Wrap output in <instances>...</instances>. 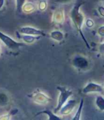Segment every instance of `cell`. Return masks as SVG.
<instances>
[{
    "mask_svg": "<svg viewBox=\"0 0 104 120\" xmlns=\"http://www.w3.org/2000/svg\"><path fill=\"white\" fill-rule=\"evenodd\" d=\"M5 4V0H0V10H1Z\"/></svg>",
    "mask_w": 104,
    "mask_h": 120,
    "instance_id": "obj_25",
    "label": "cell"
},
{
    "mask_svg": "<svg viewBox=\"0 0 104 120\" xmlns=\"http://www.w3.org/2000/svg\"><path fill=\"white\" fill-rule=\"evenodd\" d=\"M18 37L21 38L26 44H32L34 42H35L37 40H38L41 36H34V35L21 34L20 33H18Z\"/></svg>",
    "mask_w": 104,
    "mask_h": 120,
    "instance_id": "obj_9",
    "label": "cell"
},
{
    "mask_svg": "<svg viewBox=\"0 0 104 120\" xmlns=\"http://www.w3.org/2000/svg\"><path fill=\"white\" fill-rule=\"evenodd\" d=\"M83 107H84V99L81 98L80 100L79 106L75 113V115L72 118V120H80L81 119V112L83 110Z\"/></svg>",
    "mask_w": 104,
    "mask_h": 120,
    "instance_id": "obj_14",
    "label": "cell"
},
{
    "mask_svg": "<svg viewBox=\"0 0 104 120\" xmlns=\"http://www.w3.org/2000/svg\"><path fill=\"white\" fill-rule=\"evenodd\" d=\"M52 1L58 4H67V3L72 2V0H52Z\"/></svg>",
    "mask_w": 104,
    "mask_h": 120,
    "instance_id": "obj_22",
    "label": "cell"
},
{
    "mask_svg": "<svg viewBox=\"0 0 104 120\" xmlns=\"http://www.w3.org/2000/svg\"><path fill=\"white\" fill-rule=\"evenodd\" d=\"M98 50H99V52L101 54L104 55V42L100 44V45L98 47Z\"/></svg>",
    "mask_w": 104,
    "mask_h": 120,
    "instance_id": "obj_24",
    "label": "cell"
},
{
    "mask_svg": "<svg viewBox=\"0 0 104 120\" xmlns=\"http://www.w3.org/2000/svg\"><path fill=\"white\" fill-rule=\"evenodd\" d=\"M58 90L60 92L59 98L58 100V104L54 109V112L56 114L60 112V109L62 107V106L67 102V100L69 99V98L73 95V92L71 90H69L63 86H57Z\"/></svg>",
    "mask_w": 104,
    "mask_h": 120,
    "instance_id": "obj_2",
    "label": "cell"
},
{
    "mask_svg": "<svg viewBox=\"0 0 104 120\" xmlns=\"http://www.w3.org/2000/svg\"><path fill=\"white\" fill-rule=\"evenodd\" d=\"M83 4H84V2L82 0H77L74 6L73 7V8L72 9V10L70 11V18L73 23L74 26L75 27L77 32L80 34V35H81V38L83 39L84 42H85L86 45L87 46V47L89 49H90V46H89L87 40H86V38L84 37V35L83 34V31H82V27H83V24L84 22V16L83 14L80 11V8L83 5Z\"/></svg>",
    "mask_w": 104,
    "mask_h": 120,
    "instance_id": "obj_1",
    "label": "cell"
},
{
    "mask_svg": "<svg viewBox=\"0 0 104 120\" xmlns=\"http://www.w3.org/2000/svg\"><path fill=\"white\" fill-rule=\"evenodd\" d=\"M26 2V0H16V10L19 12L22 11V8L25 3Z\"/></svg>",
    "mask_w": 104,
    "mask_h": 120,
    "instance_id": "obj_19",
    "label": "cell"
},
{
    "mask_svg": "<svg viewBox=\"0 0 104 120\" xmlns=\"http://www.w3.org/2000/svg\"><path fill=\"white\" fill-rule=\"evenodd\" d=\"M103 88H104V85H103Z\"/></svg>",
    "mask_w": 104,
    "mask_h": 120,
    "instance_id": "obj_28",
    "label": "cell"
},
{
    "mask_svg": "<svg viewBox=\"0 0 104 120\" xmlns=\"http://www.w3.org/2000/svg\"><path fill=\"white\" fill-rule=\"evenodd\" d=\"M40 114H46L47 116V117H48V120H61L62 119L60 116L56 115L55 112H51L50 110H47V109L42 110V111H40V112H38L35 114V116H38V115H40Z\"/></svg>",
    "mask_w": 104,
    "mask_h": 120,
    "instance_id": "obj_11",
    "label": "cell"
},
{
    "mask_svg": "<svg viewBox=\"0 0 104 120\" xmlns=\"http://www.w3.org/2000/svg\"><path fill=\"white\" fill-rule=\"evenodd\" d=\"M97 33H98V34L100 35V36H101V37H104V26H100L98 28V30H97Z\"/></svg>",
    "mask_w": 104,
    "mask_h": 120,
    "instance_id": "obj_20",
    "label": "cell"
},
{
    "mask_svg": "<svg viewBox=\"0 0 104 120\" xmlns=\"http://www.w3.org/2000/svg\"><path fill=\"white\" fill-rule=\"evenodd\" d=\"M35 9V6L32 2H26L22 8V11L26 14H30L34 11Z\"/></svg>",
    "mask_w": 104,
    "mask_h": 120,
    "instance_id": "obj_13",
    "label": "cell"
},
{
    "mask_svg": "<svg viewBox=\"0 0 104 120\" xmlns=\"http://www.w3.org/2000/svg\"><path fill=\"white\" fill-rule=\"evenodd\" d=\"M72 63L75 68L79 69H86L89 65V60L86 57L80 55L75 56L72 59Z\"/></svg>",
    "mask_w": 104,
    "mask_h": 120,
    "instance_id": "obj_5",
    "label": "cell"
},
{
    "mask_svg": "<svg viewBox=\"0 0 104 120\" xmlns=\"http://www.w3.org/2000/svg\"><path fill=\"white\" fill-rule=\"evenodd\" d=\"M38 10L40 11H44L47 8V2L46 0H40L38 5Z\"/></svg>",
    "mask_w": 104,
    "mask_h": 120,
    "instance_id": "obj_17",
    "label": "cell"
},
{
    "mask_svg": "<svg viewBox=\"0 0 104 120\" xmlns=\"http://www.w3.org/2000/svg\"><path fill=\"white\" fill-rule=\"evenodd\" d=\"M98 12L99 14V15L101 16V17H103L104 18V7L103 6H99L98 7Z\"/></svg>",
    "mask_w": 104,
    "mask_h": 120,
    "instance_id": "obj_23",
    "label": "cell"
},
{
    "mask_svg": "<svg viewBox=\"0 0 104 120\" xmlns=\"http://www.w3.org/2000/svg\"><path fill=\"white\" fill-rule=\"evenodd\" d=\"M17 112H18L17 109H14V110L12 111L10 113H8V114H4V115H2V116H0V120H9V119H11V117H12L13 115L16 114L17 113Z\"/></svg>",
    "mask_w": 104,
    "mask_h": 120,
    "instance_id": "obj_18",
    "label": "cell"
},
{
    "mask_svg": "<svg viewBox=\"0 0 104 120\" xmlns=\"http://www.w3.org/2000/svg\"><path fill=\"white\" fill-rule=\"evenodd\" d=\"M2 54V48H1V45H0V55Z\"/></svg>",
    "mask_w": 104,
    "mask_h": 120,
    "instance_id": "obj_26",
    "label": "cell"
},
{
    "mask_svg": "<svg viewBox=\"0 0 104 120\" xmlns=\"http://www.w3.org/2000/svg\"><path fill=\"white\" fill-rule=\"evenodd\" d=\"M0 40L5 45V46L9 49L12 51H17L19 49L20 47L25 46L23 43L14 40L13 38L6 35L5 33H2L1 30H0Z\"/></svg>",
    "mask_w": 104,
    "mask_h": 120,
    "instance_id": "obj_3",
    "label": "cell"
},
{
    "mask_svg": "<svg viewBox=\"0 0 104 120\" xmlns=\"http://www.w3.org/2000/svg\"><path fill=\"white\" fill-rule=\"evenodd\" d=\"M102 1H103V2H104V0H102Z\"/></svg>",
    "mask_w": 104,
    "mask_h": 120,
    "instance_id": "obj_27",
    "label": "cell"
},
{
    "mask_svg": "<svg viewBox=\"0 0 104 120\" xmlns=\"http://www.w3.org/2000/svg\"><path fill=\"white\" fill-rule=\"evenodd\" d=\"M95 103L96 107L100 111H104V98L102 96H97L96 98Z\"/></svg>",
    "mask_w": 104,
    "mask_h": 120,
    "instance_id": "obj_15",
    "label": "cell"
},
{
    "mask_svg": "<svg viewBox=\"0 0 104 120\" xmlns=\"http://www.w3.org/2000/svg\"><path fill=\"white\" fill-rule=\"evenodd\" d=\"M77 102H78L76 100H67V102L60 109L59 112L60 113V114H62L63 116H66V115L71 114L72 112V111L74 110V109L75 108V107L77 106Z\"/></svg>",
    "mask_w": 104,
    "mask_h": 120,
    "instance_id": "obj_8",
    "label": "cell"
},
{
    "mask_svg": "<svg viewBox=\"0 0 104 120\" xmlns=\"http://www.w3.org/2000/svg\"><path fill=\"white\" fill-rule=\"evenodd\" d=\"M104 88L100 84L90 82L88 83L85 87L82 89V93L84 94H89L91 93H103Z\"/></svg>",
    "mask_w": 104,
    "mask_h": 120,
    "instance_id": "obj_7",
    "label": "cell"
},
{
    "mask_svg": "<svg viewBox=\"0 0 104 120\" xmlns=\"http://www.w3.org/2000/svg\"><path fill=\"white\" fill-rule=\"evenodd\" d=\"M9 102L8 95L4 93H0V107H4Z\"/></svg>",
    "mask_w": 104,
    "mask_h": 120,
    "instance_id": "obj_16",
    "label": "cell"
},
{
    "mask_svg": "<svg viewBox=\"0 0 104 120\" xmlns=\"http://www.w3.org/2000/svg\"><path fill=\"white\" fill-rule=\"evenodd\" d=\"M19 33L21 34H26V35H34V36H45V31L37 29L31 26H23L19 28Z\"/></svg>",
    "mask_w": 104,
    "mask_h": 120,
    "instance_id": "obj_6",
    "label": "cell"
},
{
    "mask_svg": "<svg viewBox=\"0 0 104 120\" xmlns=\"http://www.w3.org/2000/svg\"><path fill=\"white\" fill-rule=\"evenodd\" d=\"M50 36L52 39L58 42H61L64 40V34L60 30H53L50 32Z\"/></svg>",
    "mask_w": 104,
    "mask_h": 120,
    "instance_id": "obj_12",
    "label": "cell"
},
{
    "mask_svg": "<svg viewBox=\"0 0 104 120\" xmlns=\"http://www.w3.org/2000/svg\"><path fill=\"white\" fill-rule=\"evenodd\" d=\"M28 97L30 98L35 103L42 105H47L51 101V98L49 96L39 90H36L31 94L28 95Z\"/></svg>",
    "mask_w": 104,
    "mask_h": 120,
    "instance_id": "obj_4",
    "label": "cell"
},
{
    "mask_svg": "<svg viewBox=\"0 0 104 120\" xmlns=\"http://www.w3.org/2000/svg\"><path fill=\"white\" fill-rule=\"evenodd\" d=\"M53 21L55 23L61 24L65 21V12L62 9H58L55 11L53 16Z\"/></svg>",
    "mask_w": 104,
    "mask_h": 120,
    "instance_id": "obj_10",
    "label": "cell"
},
{
    "mask_svg": "<svg viewBox=\"0 0 104 120\" xmlns=\"http://www.w3.org/2000/svg\"><path fill=\"white\" fill-rule=\"evenodd\" d=\"M86 26L88 28H89L93 27V26H94V22H93V21L91 20V19H87V20L86 21Z\"/></svg>",
    "mask_w": 104,
    "mask_h": 120,
    "instance_id": "obj_21",
    "label": "cell"
}]
</instances>
